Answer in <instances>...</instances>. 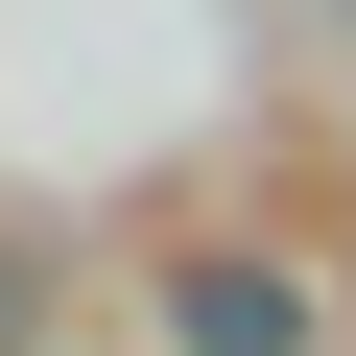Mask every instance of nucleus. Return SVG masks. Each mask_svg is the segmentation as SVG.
I'll list each match as a JSON object with an SVG mask.
<instances>
[{
    "instance_id": "nucleus-1",
    "label": "nucleus",
    "mask_w": 356,
    "mask_h": 356,
    "mask_svg": "<svg viewBox=\"0 0 356 356\" xmlns=\"http://www.w3.org/2000/svg\"><path fill=\"white\" fill-rule=\"evenodd\" d=\"M166 309H191V356H309V285L285 261H191Z\"/></svg>"
},
{
    "instance_id": "nucleus-2",
    "label": "nucleus",
    "mask_w": 356,
    "mask_h": 356,
    "mask_svg": "<svg viewBox=\"0 0 356 356\" xmlns=\"http://www.w3.org/2000/svg\"><path fill=\"white\" fill-rule=\"evenodd\" d=\"M24 309H48V285H24V261H0V332H24Z\"/></svg>"
}]
</instances>
